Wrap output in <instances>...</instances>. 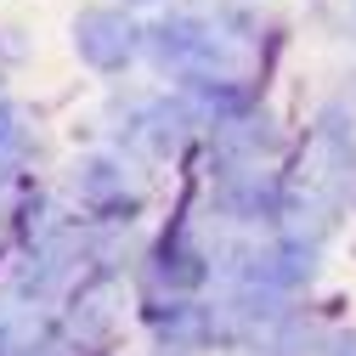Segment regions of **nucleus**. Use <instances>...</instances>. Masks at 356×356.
I'll return each instance as SVG.
<instances>
[{
  "instance_id": "1",
  "label": "nucleus",
  "mask_w": 356,
  "mask_h": 356,
  "mask_svg": "<svg viewBox=\"0 0 356 356\" xmlns=\"http://www.w3.org/2000/svg\"><path fill=\"white\" fill-rule=\"evenodd\" d=\"M79 57L91 63V68H124L130 51H136V29H130V17L97 6V12H85L79 17Z\"/></svg>"
},
{
  "instance_id": "2",
  "label": "nucleus",
  "mask_w": 356,
  "mask_h": 356,
  "mask_svg": "<svg viewBox=\"0 0 356 356\" xmlns=\"http://www.w3.org/2000/svg\"><path fill=\"white\" fill-rule=\"evenodd\" d=\"M317 153H323V175H317V181L334 187L339 198L356 193V130H350V119L339 108H328L317 119Z\"/></svg>"
},
{
  "instance_id": "3",
  "label": "nucleus",
  "mask_w": 356,
  "mask_h": 356,
  "mask_svg": "<svg viewBox=\"0 0 356 356\" xmlns=\"http://www.w3.org/2000/svg\"><path fill=\"white\" fill-rule=\"evenodd\" d=\"M311 272H317V249L300 238H277L272 249L254 254V283L260 289H300Z\"/></svg>"
},
{
  "instance_id": "4",
  "label": "nucleus",
  "mask_w": 356,
  "mask_h": 356,
  "mask_svg": "<svg viewBox=\"0 0 356 356\" xmlns=\"http://www.w3.org/2000/svg\"><path fill=\"white\" fill-rule=\"evenodd\" d=\"M220 57V40L198 23V17H175L159 29V63L164 68H204Z\"/></svg>"
},
{
  "instance_id": "5",
  "label": "nucleus",
  "mask_w": 356,
  "mask_h": 356,
  "mask_svg": "<svg viewBox=\"0 0 356 356\" xmlns=\"http://www.w3.org/2000/svg\"><path fill=\"white\" fill-rule=\"evenodd\" d=\"M220 130H227V136H220V147H227L232 159H266V153L277 147L272 119H260V113H238V119H227Z\"/></svg>"
},
{
  "instance_id": "6",
  "label": "nucleus",
  "mask_w": 356,
  "mask_h": 356,
  "mask_svg": "<svg viewBox=\"0 0 356 356\" xmlns=\"http://www.w3.org/2000/svg\"><path fill=\"white\" fill-rule=\"evenodd\" d=\"M328 356H356V334H339V339L328 345Z\"/></svg>"
}]
</instances>
